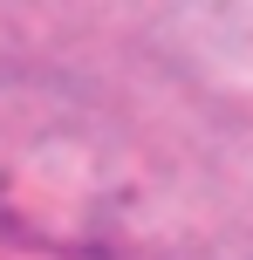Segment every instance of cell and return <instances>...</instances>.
Masks as SVG:
<instances>
[{
	"instance_id": "6da1fadb",
	"label": "cell",
	"mask_w": 253,
	"mask_h": 260,
	"mask_svg": "<svg viewBox=\"0 0 253 260\" xmlns=\"http://www.w3.org/2000/svg\"><path fill=\"white\" fill-rule=\"evenodd\" d=\"M144 157L82 89L0 69V233L55 253H117L144 206Z\"/></svg>"
}]
</instances>
